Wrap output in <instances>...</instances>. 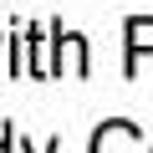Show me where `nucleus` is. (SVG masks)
Here are the masks:
<instances>
[{"label":"nucleus","instance_id":"nucleus-1","mask_svg":"<svg viewBox=\"0 0 153 153\" xmlns=\"http://www.w3.org/2000/svg\"><path fill=\"white\" fill-rule=\"evenodd\" d=\"M138 143H143L138 123H123V117H112L92 133V153H138Z\"/></svg>","mask_w":153,"mask_h":153},{"label":"nucleus","instance_id":"nucleus-2","mask_svg":"<svg viewBox=\"0 0 153 153\" xmlns=\"http://www.w3.org/2000/svg\"><path fill=\"white\" fill-rule=\"evenodd\" d=\"M123 36H128V71H133L138 51H153V16H133L123 26Z\"/></svg>","mask_w":153,"mask_h":153},{"label":"nucleus","instance_id":"nucleus-3","mask_svg":"<svg viewBox=\"0 0 153 153\" xmlns=\"http://www.w3.org/2000/svg\"><path fill=\"white\" fill-rule=\"evenodd\" d=\"M21 153H31V143H26V138H21ZM41 153H61V138H51V143H46Z\"/></svg>","mask_w":153,"mask_h":153},{"label":"nucleus","instance_id":"nucleus-4","mask_svg":"<svg viewBox=\"0 0 153 153\" xmlns=\"http://www.w3.org/2000/svg\"><path fill=\"white\" fill-rule=\"evenodd\" d=\"M10 143H16V128H0V153H10Z\"/></svg>","mask_w":153,"mask_h":153}]
</instances>
